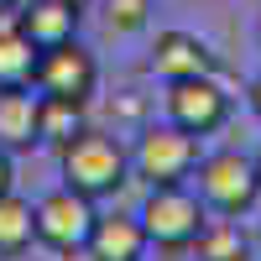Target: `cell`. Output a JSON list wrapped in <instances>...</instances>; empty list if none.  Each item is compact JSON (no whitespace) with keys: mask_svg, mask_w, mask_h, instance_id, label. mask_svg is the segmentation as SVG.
Wrapping results in <instances>:
<instances>
[{"mask_svg":"<svg viewBox=\"0 0 261 261\" xmlns=\"http://www.w3.org/2000/svg\"><path fill=\"white\" fill-rule=\"evenodd\" d=\"M11 183H16V167H11V151L0 146V193H11Z\"/></svg>","mask_w":261,"mask_h":261,"instance_id":"cell-17","label":"cell"},{"mask_svg":"<svg viewBox=\"0 0 261 261\" xmlns=\"http://www.w3.org/2000/svg\"><path fill=\"white\" fill-rule=\"evenodd\" d=\"M256 178H261V157H256Z\"/></svg>","mask_w":261,"mask_h":261,"instance_id":"cell-21","label":"cell"},{"mask_svg":"<svg viewBox=\"0 0 261 261\" xmlns=\"http://www.w3.org/2000/svg\"><path fill=\"white\" fill-rule=\"evenodd\" d=\"M151 68H157L167 84H178V79H204V73H214V53H209L193 32H162L157 47H151Z\"/></svg>","mask_w":261,"mask_h":261,"instance_id":"cell-9","label":"cell"},{"mask_svg":"<svg viewBox=\"0 0 261 261\" xmlns=\"http://www.w3.org/2000/svg\"><path fill=\"white\" fill-rule=\"evenodd\" d=\"M199 199L214 214H246L261 199V178H256V162L241 157V151H214V157L199 162Z\"/></svg>","mask_w":261,"mask_h":261,"instance_id":"cell-4","label":"cell"},{"mask_svg":"<svg viewBox=\"0 0 261 261\" xmlns=\"http://www.w3.org/2000/svg\"><path fill=\"white\" fill-rule=\"evenodd\" d=\"M37 79V47L32 37L21 32L16 11L0 16V89H21V84Z\"/></svg>","mask_w":261,"mask_h":261,"instance_id":"cell-12","label":"cell"},{"mask_svg":"<svg viewBox=\"0 0 261 261\" xmlns=\"http://www.w3.org/2000/svg\"><path fill=\"white\" fill-rule=\"evenodd\" d=\"M37 89L42 94H58V99H89L94 84H99V63L84 42H58V47H42L37 53Z\"/></svg>","mask_w":261,"mask_h":261,"instance_id":"cell-6","label":"cell"},{"mask_svg":"<svg viewBox=\"0 0 261 261\" xmlns=\"http://www.w3.org/2000/svg\"><path fill=\"white\" fill-rule=\"evenodd\" d=\"M6 11H16V0H0V16H6Z\"/></svg>","mask_w":261,"mask_h":261,"instance_id":"cell-19","label":"cell"},{"mask_svg":"<svg viewBox=\"0 0 261 261\" xmlns=\"http://www.w3.org/2000/svg\"><path fill=\"white\" fill-rule=\"evenodd\" d=\"M130 167H136V178L146 188H167V183H183L193 167H199V136H188V130L178 125H146L141 141H136V157H130Z\"/></svg>","mask_w":261,"mask_h":261,"instance_id":"cell-3","label":"cell"},{"mask_svg":"<svg viewBox=\"0 0 261 261\" xmlns=\"http://www.w3.org/2000/svg\"><path fill=\"white\" fill-rule=\"evenodd\" d=\"M68 6H79V11H84V6H89V0H68Z\"/></svg>","mask_w":261,"mask_h":261,"instance_id":"cell-20","label":"cell"},{"mask_svg":"<svg viewBox=\"0 0 261 261\" xmlns=\"http://www.w3.org/2000/svg\"><path fill=\"white\" fill-rule=\"evenodd\" d=\"M251 110H256V115H261V79H256V84H251Z\"/></svg>","mask_w":261,"mask_h":261,"instance_id":"cell-18","label":"cell"},{"mask_svg":"<svg viewBox=\"0 0 261 261\" xmlns=\"http://www.w3.org/2000/svg\"><path fill=\"white\" fill-rule=\"evenodd\" d=\"M188 251H199V261H251V241L241 235V225H235L230 214L225 220H209Z\"/></svg>","mask_w":261,"mask_h":261,"instance_id":"cell-15","label":"cell"},{"mask_svg":"<svg viewBox=\"0 0 261 261\" xmlns=\"http://www.w3.org/2000/svg\"><path fill=\"white\" fill-rule=\"evenodd\" d=\"M84 105H89V99H58V94H42V99H37V141H42V146H68L79 130L89 125Z\"/></svg>","mask_w":261,"mask_h":261,"instance_id":"cell-13","label":"cell"},{"mask_svg":"<svg viewBox=\"0 0 261 261\" xmlns=\"http://www.w3.org/2000/svg\"><path fill=\"white\" fill-rule=\"evenodd\" d=\"M37 99L32 84H21V89H0V146L6 151H32L42 146L37 141Z\"/></svg>","mask_w":261,"mask_h":261,"instance_id":"cell-11","label":"cell"},{"mask_svg":"<svg viewBox=\"0 0 261 261\" xmlns=\"http://www.w3.org/2000/svg\"><path fill=\"white\" fill-rule=\"evenodd\" d=\"M32 214H37V241L53 246L58 256L84 251V241H89V230H94V199L73 193L68 183L53 188V193H42V199L32 204Z\"/></svg>","mask_w":261,"mask_h":261,"instance_id":"cell-5","label":"cell"},{"mask_svg":"<svg viewBox=\"0 0 261 261\" xmlns=\"http://www.w3.org/2000/svg\"><path fill=\"white\" fill-rule=\"evenodd\" d=\"M105 21L110 32H141L151 21V0H105Z\"/></svg>","mask_w":261,"mask_h":261,"instance_id":"cell-16","label":"cell"},{"mask_svg":"<svg viewBox=\"0 0 261 261\" xmlns=\"http://www.w3.org/2000/svg\"><path fill=\"white\" fill-rule=\"evenodd\" d=\"M141 230L157 251H188L199 241V230L209 225V209L199 193H188L183 183H167V188H151L146 204H141Z\"/></svg>","mask_w":261,"mask_h":261,"instance_id":"cell-2","label":"cell"},{"mask_svg":"<svg viewBox=\"0 0 261 261\" xmlns=\"http://www.w3.org/2000/svg\"><path fill=\"white\" fill-rule=\"evenodd\" d=\"M146 246L151 241H146L136 214H94V230H89V241H84L89 261H141Z\"/></svg>","mask_w":261,"mask_h":261,"instance_id":"cell-8","label":"cell"},{"mask_svg":"<svg viewBox=\"0 0 261 261\" xmlns=\"http://www.w3.org/2000/svg\"><path fill=\"white\" fill-rule=\"evenodd\" d=\"M58 162H63V183L84 199H105V193H115L130 172V157L125 146L110 136V130H94L84 125L68 146H58Z\"/></svg>","mask_w":261,"mask_h":261,"instance_id":"cell-1","label":"cell"},{"mask_svg":"<svg viewBox=\"0 0 261 261\" xmlns=\"http://www.w3.org/2000/svg\"><path fill=\"white\" fill-rule=\"evenodd\" d=\"M32 241H37V214H32V204L21 199L16 188L0 193V256H21Z\"/></svg>","mask_w":261,"mask_h":261,"instance_id":"cell-14","label":"cell"},{"mask_svg":"<svg viewBox=\"0 0 261 261\" xmlns=\"http://www.w3.org/2000/svg\"><path fill=\"white\" fill-rule=\"evenodd\" d=\"M16 21L32 37V47L42 53V47H58V42H73L84 11L68 6V0H27V11H16Z\"/></svg>","mask_w":261,"mask_h":261,"instance_id":"cell-10","label":"cell"},{"mask_svg":"<svg viewBox=\"0 0 261 261\" xmlns=\"http://www.w3.org/2000/svg\"><path fill=\"white\" fill-rule=\"evenodd\" d=\"M225 115H230V94L214 84V73L167 84V120L178 125V130H188V136H209V130H220Z\"/></svg>","mask_w":261,"mask_h":261,"instance_id":"cell-7","label":"cell"}]
</instances>
